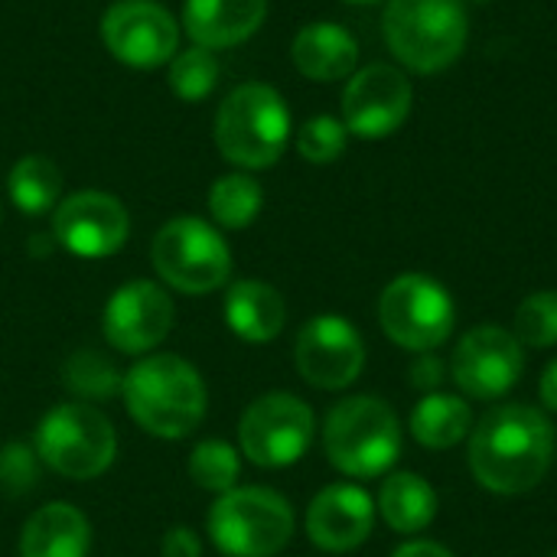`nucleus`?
<instances>
[{
	"label": "nucleus",
	"mask_w": 557,
	"mask_h": 557,
	"mask_svg": "<svg viewBox=\"0 0 557 557\" xmlns=\"http://www.w3.org/2000/svg\"><path fill=\"white\" fill-rule=\"evenodd\" d=\"M33 450L39 463L62 480L88 483L111 470L117 457V434L101 408L75 398L49 408L39 418Z\"/></svg>",
	"instance_id": "obj_6"
},
{
	"label": "nucleus",
	"mask_w": 557,
	"mask_h": 557,
	"mask_svg": "<svg viewBox=\"0 0 557 557\" xmlns=\"http://www.w3.org/2000/svg\"><path fill=\"white\" fill-rule=\"evenodd\" d=\"M555 424L535 405L490 408L470 431V473L496 496L532 493L555 463Z\"/></svg>",
	"instance_id": "obj_1"
},
{
	"label": "nucleus",
	"mask_w": 557,
	"mask_h": 557,
	"mask_svg": "<svg viewBox=\"0 0 557 557\" xmlns=\"http://www.w3.org/2000/svg\"><path fill=\"white\" fill-rule=\"evenodd\" d=\"M539 398L548 411H557V359L542 372V382H539Z\"/></svg>",
	"instance_id": "obj_35"
},
{
	"label": "nucleus",
	"mask_w": 557,
	"mask_h": 557,
	"mask_svg": "<svg viewBox=\"0 0 557 557\" xmlns=\"http://www.w3.org/2000/svg\"><path fill=\"white\" fill-rule=\"evenodd\" d=\"M290 140V108L277 88L264 82H245L225 95L215 114V144L219 153L251 170H268L281 160Z\"/></svg>",
	"instance_id": "obj_5"
},
{
	"label": "nucleus",
	"mask_w": 557,
	"mask_h": 557,
	"mask_svg": "<svg viewBox=\"0 0 557 557\" xmlns=\"http://www.w3.org/2000/svg\"><path fill=\"white\" fill-rule=\"evenodd\" d=\"M290 503L268 486H235L206 516L209 542L225 557H274L294 539Z\"/></svg>",
	"instance_id": "obj_7"
},
{
	"label": "nucleus",
	"mask_w": 557,
	"mask_h": 557,
	"mask_svg": "<svg viewBox=\"0 0 557 557\" xmlns=\"http://www.w3.org/2000/svg\"><path fill=\"white\" fill-rule=\"evenodd\" d=\"M189 480L202 490V493H212V496H225L238 486V476H242V450L222 437H209V441H199L189 454Z\"/></svg>",
	"instance_id": "obj_26"
},
{
	"label": "nucleus",
	"mask_w": 557,
	"mask_h": 557,
	"mask_svg": "<svg viewBox=\"0 0 557 557\" xmlns=\"http://www.w3.org/2000/svg\"><path fill=\"white\" fill-rule=\"evenodd\" d=\"M20 557H88L91 522L72 503L39 506L20 529Z\"/></svg>",
	"instance_id": "obj_20"
},
{
	"label": "nucleus",
	"mask_w": 557,
	"mask_h": 557,
	"mask_svg": "<svg viewBox=\"0 0 557 557\" xmlns=\"http://www.w3.org/2000/svg\"><path fill=\"white\" fill-rule=\"evenodd\" d=\"M101 42L131 69H157L180 52V23L153 0H114L101 16Z\"/></svg>",
	"instance_id": "obj_13"
},
{
	"label": "nucleus",
	"mask_w": 557,
	"mask_h": 557,
	"mask_svg": "<svg viewBox=\"0 0 557 557\" xmlns=\"http://www.w3.org/2000/svg\"><path fill=\"white\" fill-rule=\"evenodd\" d=\"M379 323L385 336L408 352H434L457 323L450 290L428 274H398L379 297Z\"/></svg>",
	"instance_id": "obj_9"
},
{
	"label": "nucleus",
	"mask_w": 557,
	"mask_h": 557,
	"mask_svg": "<svg viewBox=\"0 0 557 557\" xmlns=\"http://www.w3.org/2000/svg\"><path fill=\"white\" fill-rule=\"evenodd\" d=\"M343 3H352V7H369V3H379V0H343Z\"/></svg>",
	"instance_id": "obj_36"
},
{
	"label": "nucleus",
	"mask_w": 557,
	"mask_h": 557,
	"mask_svg": "<svg viewBox=\"0 0 557 557\" xmlns=\"http://www.w3.org/2000/svg\"><path fill=\"white\" fill-rule=\"evenodd\" d=\"M382 36L405 72H447L467 49L470 7L467 0H388Z\"/></svg>",
	"instance_id": "obj_3"
},
{
	"label": "nucleus",
	"mask_w": 557,
	"mask_h": 557,
	"mask_svg": "<svg viewBox=\"0 0 557 557\" xmlns=\"http://www.w3.org/2000/svg\"><path fill=\"white\" fill-rule=\"evenodd\" d=\"M473 408L470 401L457 398V395H444V392H431L424 395L414 411H411V434L421 447L428 450H450L457 447L470 431H473Z\"/></svg>",
	"instance_id": "obj_23"
},
{
	"label": "nucleus",
	"mask_w": 557,
	"mask_h": 557,
	"mask_svg": "<svg viewBox=\"0 0 557 557\" xmlns=\"http://www.w3.org/2000/svg\"><path fill=\"white\" fill-rule=\"evenodd\" d=\"M317 437L313 408L290 392L255 398L238 421V450L264 470H284L307 457Z\"/></svg>",
	"instance_id": "obj_10"
},
{
	"label": "nucleus",
	"mask_w": 557,
	"mask_h": 557,
	"mask_svg": "<svg viewBox=\"0 0 557 557\" xmlns=\"http://www.w3.org/2000/svg\"><path fill=\"white\" fill-rule=\"evenodd\" d=\"M121 401L144 434L183 441L202 428L209 388L189 359L176 352H150L121 375Z\"/></svg>",
	"instance_id": "obj_2"
},
{
	"label": "nucleus",
	"mask_w": 557,
	"mask_h": 557,
	"mask_svg": "<svg viewBox=\"0 0 557 557\" xmlns=\"http://www.w3.org/2000/svg\"><path fill=\"white\" fill-rule=\"evenodd\" d=\"M467 3H493V0H467Z\"/></svg>",
	"instance_id": "obj_37"
},
{
	"label": "nucleus",
	"mask_w": 557,
	"mask_h": 557,
	"mask_svg": "<svg viewBox=\"0 0 557 557\" xmlns=\"http://www.w3.org/2000/svg\"><path fill=\"white\" fill-rule=\"evenodd\" d=\"M294 362L307 385L323 392H343L366 369L362 333L339 313H320L300 326L294 343Z\"/></svg>",
	"instance_id": "obj_15"
},
{
	"label": "nucleus",
	"mask_w": 557,
	"mask_h": 557,
	"mask_svg": "<svg viewBox=\"0 0 557 557\" xmlns=\"http://www.w3.org/2000/svg\"><path fill=\"white\" fill-rule=\"evenodd\" d=\"M346 144H349V131L343 117H333V114H317L297 131V153L317 166L339 160L346 153Z\"/></svg>",
	"instance_id": "obj_30"
},
{
	"label": "nucleus",
	"mask_w": 557,
	"mask_h": 557,
	"mask_svg": "<svg viewBox=\"0 0 557 557\" xmlns=\"http://www.w3.org/2000/svg\"><path fill=\"white\" fill-rule=\"evenodd\" d=\"M414 108V85L401 65L372 62L356 69L343 88V124L359 140H385L405 127Z\"/></svg>",
	"instance_id": "obj_11"
},
{
	"label": "nucleus",
	"mask_w": 557,
	"mask_h": 557,
	"mask_svg": "<svg viewBox=\"0 0 557 557\" xmlns=\"http://www.w3.org/2000/svg\"><path fill=\"white\" fill-rule=\"evenodd\" d=\"M160 555L163 557H202V539L189 525H173L160 539Z\"/></svg>",
	"instance_id": "obj_32"
},
{
	"label": "nucleus",
	"mask_w": 557,
	"mask_h": 557,
	"mask_svg": "<svg viewBox=\"0 0 557 557\" xmlns=\"http://www.w3.org/2000/svg\"><path fill=\"white\" fill-rule=\"evenodd\" d=\"M326 460L349 480L385 476L401 454V421L375 395H352L330 408L323 424Z\"/></svg>",
	"instance_id": "obj_4"
},
{
	"label": "nucleus",
	"mask_w": 557,
	"mask_h": 557,
	"mask_svg": "<svg viewBox=\"0 0 557 557\" xmlns=\"http://www.w3.org/2000/svg\"><path fill=\"white\" fill-rule=\"evenodd\" d=\"M512 336L522 343V349L557 346V290H535L519 304Z\"/></svg>",
	"instance_id": "obj_28"
},
{
	"label": "nucleus",
	"mask_w": 557,
	"mask_h": 557,
	"mask_svg": "<svg viewBox=\"0 0 557 557\" xmlns=\"http://www.w3.org/2000/svg\"><path fill=\"white\" fill-rule=\"evenodd\" d=\"M121 375L111 362L95 352H75L65 362V385L78 395V401H95L101 395H121Z\"/></svg>",
	"instance_id": "obj_29"
},
{
	"label": "nucleus",
	"mask_w": 557,
	"mask_h": 557,
	"mask_svg": "<svg viewBox=\"0 0 557 557\" xmlns=\"http://www.w3.org/2000/svg\"><path fill=\"white\" fill-rule=\"evenodd\" d=\"M522 372H525L522 343L496 323L467 330L450 359V379L467 398L476 401H496L509 395L519 385Z\"/></svg>",
	"instance_id": "obj_12"
},
{
	"label": "nucleus",
	"mask_w": 557,
	"mask_h": 557,
	"mask_svg": "<svg viewBox=\"0 0 557 557\" xmlns=\"http://www.w3.org/2000/svg\"><path fill=\"white\" fill-rule=\"evenodd\" d=\"M39 476V457L26 444H7L0 450V490L10 496H20L36 486Z\"/></svg>",
	"instance_id": "obj_31"
},
{
	"label": "nucleus",
	"mask_w": 557,
	"mask_h": 557,
	"mask_svg": "<svg viewBox=\"0 0 557 557\" xmlns=\"http://www.w3.org/2000/svg\"><path fill=\"white\" fill-rule=\"evenodd\" d=\"M447 372H444V362L434 356V352H418V362L411 366V382L414 388H421L424 395L437 392L444 385Z\"/></svg>",
	"instance_id": "obj_33"
},
{
	"label": "nucleus",
	"mask_w": 557,
	"mask_h": 557,
	"mask_svg": "<svg viewBox=\"0 0 557 557\" xmlns=\"http://www.w3.org/2000/svg\"><path fill=\"white\" fill-rule=\"evenodd\" d=\"M290 59L310 82H343L359 65V39L333 20H317L297 29Z\"/></svg>",
	"instance_id": "obj_19"
},
{
	"label": "nucleus",
	"mask_w": 557,
	"mask_h": 557,
	"mask_svg": "<svg viewBox=\"0 0 557 557\" xmlns=\"http://www.w3.org/2000/svg\"><path fill=\"white\" fill-rule=\"evenodd\" d=\"M7 193H10V202L23 215H46L59 206L62 173L49 157L26 153L13 163V170L7 176Z\"/></svg>",
	"instance_id": "obj_24"
},
{
	"label": "nucleus",
	"mask_w": 557,
	"mask_h": 557,
	"mask_svg": "<svg viewBox=\"0 0 557 557\" xmlns=\"http://www.w3.org/2000/svg\"><path fill=\"white\" fill-rule=\"evenodd\" d=\"M307 539L330 555L356 552L375 529V499L356 483H333L313 496L304 519Z\"/></svg>",
	"instance_id": "obj_17"
},
{
	"label": "nucleus",
	"mask_w": 557,
	"mask_h": 557,
	"mask_svg": "<svg viewBox=\"0 0 557 557\" xmlns=\"http://www.w3.org/2000/svg\"><path fill=\"white\" fill-rule=\"evenodd\" d=\"M150 261L166 287L189 297L212 294L232 277V248L225 235L199 215L170 219L150 245Z\"/></svg>",
	"instance_id": "obj_8"
},
{
	"label": "nucleus",
	"mask_w": 557,
	"mask_h": 557,
	"mask_svg": "<svg viewBox=\"0 0 557 557\" xmlns=\"http://www.w3.org/2000/svg\"><path fill=\"white\" fill-rule=\"evenodd\" d=\"M268 16V0H186L183 29L193 46L228 49L251 39Z\"/></svg>",
	"instance_id": "obj_18"
},
{
	"label": "nucleus",
	"mask_w": 557,
	"mask_h": 557,
	"mask_svg": "<svg viewBox=\"0 0 557 557\" xmlns=\"http://www.w3.org/2000/svg\"><path fill=\"white\" fill-rule=\"evenodd\" d=\"M166 78H170V91L180 101L199 104L219 85V59H215L212 49L189 46V49H183V52H176L170 59V75Z\"/></svg>",
	"instance_id": "obj_27"
},
{
	"label": "nucleus",
	"mask_w": 557,
	"mask_h": 557,
	"mask_svg": "<svg viewBox=\"0 0 557 557\" xmlns=\"http://www.w3.org/2000/svg\"><path fill=\"white\" fill-rule=\"evenodd\" d=\"M173 297L157 281H127L121 284L104 310H101V333L111 349L124 356H150L173 330Z\"/></svg>",
	"instance_id": "obj_14"
},
{
	"label": "nucleus",
	"mask_w": 557,
	"mask_h": 557,
	"mask_svg": "<svg viewBox=\"0 0 557 557\" xmlns=\"http://www.w3.org/2000/svg\"><path fill=\"white\" fill-rule=\"evenodd\" d=\"M552 557H557V555H552Z\"/></svg>",
	"instance_id": "obj_38"
},
{
	"label": "nucleus",
	"mask_w": 557,
	"mask_h": 557,
	"mask_svg": "<svg viewBox=\"0 0 557 557\" xmlns=\"http://www.w3.org/2000/svg\"><path fill=\"white\" fill-rule=\"evenodd\" d=\"M127 235H131V215L124 202L101 189L72 193L52 212V238L69 255L85 261L117 255Z\"/></svg>",
	"instance_id": "obj_16"
},
{
	"label": "nucleus",
	"mask_w": 557,
	"mask_h": 557,
	"mask_svg": "<svg viewBox=\"0 0 557 557\" xmlns=\"http://www.w3.org/2000/svg\"><path fill=\"white\" fill-rule=\"evenodd\" d=\"M264 206V189L251 173H225L209 189V215L215 228H248Z\"/></svg>",
	"instance_id": "obj_25"
},
{
	"label": "nucleus",
	"mask_w": 557,
	"mask_h": 557,
	"mask_svg": "<svg viewBox=\"0 0 557 557\" xmlns=\"http://www.w3.org/2000/svg\"><path fill=\"white\" fill-rule=\"evenodd\" d=\"M392 557H454L450 548H444L441 542H428V539H411L405 545L395 548Z\"/></svg>",
	"instance_id": "obj_34"
},
{
	"label": "nucleus",
	"mask_w": 557,
	"mask_h": 557,
	"mask_svg": "<svg viewBox=\"0 0 557 557\" xmlns=\"http://www.w3.org/2000/svg\"><path fill=\"white\" fill-rule=\"evenodd\" d=\"M225 326L242 339V343H271L281 336L287 323V304L281 290L268 281H235L225 290Z\"/></svg>",
	"instance_id": "obj_21"
},
{
	"label": "nucleus",
	"mask_w": 557,
	"mask_h": 557,
	"mask_svg": "<svg viewBox=\"0 0 557 557\" xmlns=\"http://www.w3.org/2000/svg\"><path fill=\"white\" fill-rule=\"evenodd\" d=\"M375 512L398 535H418L437 519V493L418 473H392L379 490Z\"/></svg>",
	"instance_id": "obj_22"
}]
</instances>
